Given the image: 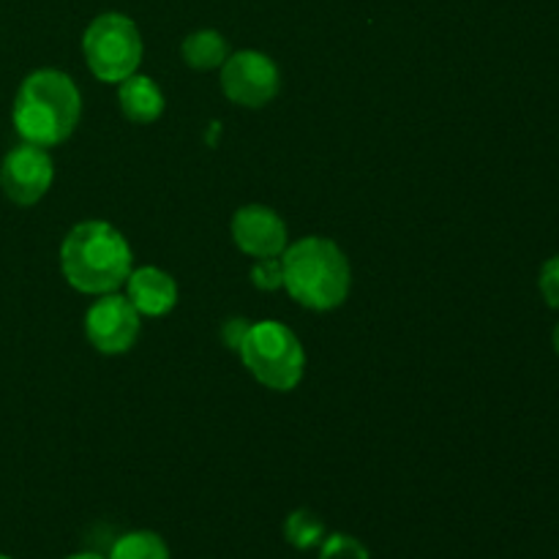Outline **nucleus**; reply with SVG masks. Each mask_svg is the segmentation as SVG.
Instances as JSON below:
<instances>
[{"mask_svg": "<svg viewBox=\"0 0 559 559\" xmlns=\"http://www.w3.org/2000/svg\"><path fill=\"white\" fill-rule=\"evenodd\" d=\"M118 102L120 112L131 123H156L164 112V93L156 85L153 76L131 74L123 82H118Z\"/></svg>", "mask_w": 559, "mask_h": 559, "instance_id": "9b49d317", "label": "nucleus"}, {"mask_svg": "<svg viewBox=\"0 0 559 559\" xmlns=\"http://www.w3.org/2000/svg\"><path fill=\"white\" fill-rule=\"evenodd\" d=\"M126 298L140 317H164L178 304V284L162 267H136L126 278Z\"/></svg>", "mask_w": 559, "mask_h": 559, "instance_id": "9d476101", "label": "nucleus"}, {"mask_svg": "<svg viewBox=\"0 0 559 559\" xmlns=\"http://www.w3.org/2000/svg\"><path fill=\"white\" fill-rule=\"evenodd\" d=\"M551 342H555V349H557V355H559V322H557V328H555V336H551Z\"/></svg>", "mask_w": 559, "mask_h": 559, "instance_id": "aec40b11", "label": "nucleus"}, {"mask_svg": "<svg viewBox=\"0 0 559 559\" xmlns=\"http://www.w3.org/2000/svg\"><path fill=\"white\" fill-rule=\"evenodd\" d=\"M284 538H287L289 546H295V549L300 551L317 549V546L328 538L325 522H322L314 511H309V508H298V511H293L287 516Z\"/></svg>", "mask_w": 559, "mask_h": 559, "instance_id": "ddd939ff", "label": "nucleus"}, {"mask_svg": "<svg viewBox=\"0 0 559 559\" xmlns=\"http://www.w3.org/2000/svg\"><path fill=\"white\" fill-rule=\"evenodd\" d=\"M82 52L96 80L118 85L126 76L136 74L142 63L140 27L115 11L96 16L82 36Z\"/></svg>", "mask_w": 559, "mask_h": 559, "instance_id": "39448f33", "label": "nucleus"}, {"mask_svg": "<svg viewBox=\"0 0 559 559\" xmlns=\"http://www.w3.org/2000/svg\"><path fill=\"white\" fill-rule=\"evenodd\" d=\"M180 52H183L186 66H191V69L197 71L218 69V66H224V60L229 58L227 38H224L218 31H211V27L186 36Z\"/></svg>", "mask_w": 559, "mask_h": 559, "instance_id": "f8f14e48", "label": "nucleus"}, {"mask_svg": "<svg viewBox=\"0 0 559 559\" xmlns=\"http://www.w3.org/2000/svg\"><path fill=\"white\" fill-rule=\"evenodd\" d=\"M85 333L98 353H129L140 336V311L123 295L107 293L87 309Z\"/></svg>", "mask_w": 559, "mask_h": 559, "instance_id": "6e6552de", "label": "nucleus"}, {"mask_svg": "<svg viewBox=\"0 0 559 559\" xmlns=\"http://www.w3.org/2000/svg\"><path fill=\"white\" fill-rule=\"evenodd\" d=\"M243 366L257 382L278 393L295 391L304 380L306 353L300 338L276 320L251 322L238 347Z\"/></svg>", "mask_w": 559, "mask_h": 559, "instance_id": "20e7f679", "label": "nucleus"}, {"mask_svg": "<svg viewBox=\"0 0 559 559\" xmlns=\"http://www.w3.org/2000/svg\"><path fill=\"white\" fill-rule=\"evenodd\" d=\"M284 284L289 298L311 311H331L347 300L353 267L333 240L311 235L287 246L282 254Z\"/></svg>", "mask_w": 559, "mask_h": 559, "instance_id": "7ed1b4c3", "label": "nucleus"}, {"mask_svg": "<svg viewBox=\"0 0 559 559\" xmlns=\"http://www.w3.org/2000/svg\"><path fill=\"white\" fill-rule=\"evenodd\" d=\"M233 240L243 254L282 257L287 249V224L273 207L243 205L233 216Z\"/></svg>", "mask_w": 559, "mask_h": 559, "instance_id": "1a4fd4ad", "label": "nucleus"}, {"mask_svg": "<svg viewBox=\"0 0 559 559\" xmlns=\"http://www.w3.org/2000/svg\"><path fill=\"white\" fill-rule=\"evenodd\" d=\"M52 180V156L47 147L31 145V142L11 147L0 164V189L16 205H36L38 200H44Z\"/></svg>", "mask_w": 559, "mask_h": 559, "instance_id": "0eeeda50", "label": "nucleus"}, {"mask_svg": "<svg viewBox=\"0 0 559 559\" xmlns=\"http://www.w3.org/2000/svg\"><path fill=\"white\" fill-rule=\"evenodd\" d=\"M0 559H11V557H5V555H0Z\"/></svg>", "mask_w": 559, "mask_h": 559, "instance_id": "412c9836", "label": "nucleus"}, {"mask_svg": "<svg viewBox=\"0 0 559 559\" xmlns=\"http://www.w3.org/2000/svg\"><path fill=\"white\" fill-rule=\"evenodd\" d=\"M222 87L229 102L240 107L260 109L276 98L282 87V74L278 66L257 49H240L229 55L222 66Z\"/></svg>", "mask_w": 559, "mask_h": 559, "instance_id": "423d86ee", "label": "nucleus"}, {"mask_svg": "<svg viewBox=\"0 0 559 559\" xmlns=\"http://www.w3.org/2000/svg\"><path fill=\"white\" fill-rule=\"evenodd\" d=\"M131 246L112 224L82 222L60 246L66 282L85 295H107L123 287L131 273Z\"/></svg>", "mask_w": 559, "mask_h": 559, "instance_id": "f03ea898", "label": "nucleus"}, {"mask_svg": "<svg viewBox=\"0 0 559 559\" xmlns=\"http://www.w3.org/2000/svg\"><path fill=\"white\" fill-rule=\"evenodd\" d=\"M107 559H169V549L162 535L151 530H136L115 540Z\"/></svg>", "mask_w": 559, "mask_h": 559, "instance_id": "4468645a", "label": "nucleus"}, {"mask_svg": "<svg viewBox=\"0 0 559 559\" xmlns=\"http://www.w3.org/2000/svg\"><path fill=\"white\" fill-rule=\"evenodd\" d=\"M251 282L260 289H278L284 284V271H282V257H262L257 260V265L251 267Z\"/></svg>", "mask_w": 559, "mask_h": 559, "instance_id": "dca6fc26", "label": "nucleus"}, {"mask_svg": "<svg viewBox=\"0 0 559 559\" xmlns=\"http://www.w3.org/2000/svg\"><path fill=\"white\" fill-rule=\"evenodd\" d=\"M80 118V87L58 69H38L27 74L11 109V120L22 142L38 147H55L69 140Z\"/></svg>", "mask_w": 559, "mask_h": 559, "instance_id": "f257e3e1", "label": "nucleus"}, {"mask_svg": "<svg viewBox=\"0 0 559 559\" xmlns=\"http://www.w3.org/2000/svg\"><path fill=\"white\" fill-rule=\"evenodd\" d=\"M320 559H371L369 549L353 535L333 533L320 544Z\"/></svg>", "mask_w": 559, "mask_h": 559, "instance_id": "2eb2a0df", "label": "nucleus"}, {"mask_svg": "<svg viewBox=\"0 0 559 559\" xmlns=\"http://www.w3.org/2000/svg\"><path fill=\"white\" fill-rule=\"evenodd\" d=\"M540 293H544L546 304L559 311V257H551V260L540 267Z\"/></svg>", "mask_w": 559, "mask_h": 559, "instance_id": "f3484780", "label": "nucleus"}, {"mask_svg": "<svg viewBox=\"0 0 559 559\" xmlns=\"http://www.w3.org/2000/svg\"><path fill=\"white\" fill-rule=\"evenodd\" d=\"M66 559H104L102 555H93V551H80V555H71Z\"/></svg>", "mask_w": 559, "mask_h": 559, "instance_id": "6ab92c4d", "label": "nucleus"}, {"mask_svg": "<svg viewBox=\"0 0 559 559\" xmlns=\"http://www.w3.org/2000/svg\"><path fill=\"white\" fill-rule=\"evenodd\" d=\"M251 322L246 320H229L227 325H224V344H227L229 349H238L240 342L246 338V333H249Z\"/></svg>", "mask_w": 559, "mask_h": 559, "instance_id": "a211bd4d", "label": "nucleus"}]
</instances>
